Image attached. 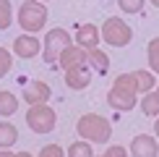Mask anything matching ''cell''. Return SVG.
Listing matches in <instances>:
<instances>
[{
    "label": "cell",
    "instance_id": "cell-15",
    "mask_svg": "<svg viewBox=\"0 0 159 157\" xmlns=\"http://www.w3.org/2000/svg\"><path fill=\"white\" fill-rule=\"evenodd\" d=\"M141 110L143 115H159V92H146L141 97Z\"/></svg>",
    "mask_w": 159,
    "mask_h": 157
},
{
    "label": "cell",
    "instance_id": "cell-20",
    "mask_svg": "<svg viewBox=\"0 0 159 157\" xmlns=\"http://www.w3.org/2000/svg\"><path fill=\"white\" fill-rule=\"evenodd\" d=\"M143 3H146V0H117L120 11H125V13H138L143 8Z\"/></svg>",
    "mask_w": 159,
    "mask_h": 157
},
{
    "label": "cell",
    "instance_id": "cell-14",
    "mask_svg": "<svg viewBox=\"0 0 159 157\" xmlns=\"http://www.w3.org/2000/svg\"><path fill=\"white\" fill-rule=\"evenodd\" d=\"M133 81H136V89L141 92V94H146V92H151L154 89V74H149V71H133Z\"/></svg>",
    "mask_w": 159,
    "mask_h": 157
},
{
    "label": "cell",
    "instance_id": "cell-6",
    "mask_svg": "<svg viewBox=\"0 0 159 157\" xmlns=\"http://www.w3.org/2000/svg\"><path fill=\"white\" fill-rule=\"evenodd\" d=\"M70 45V34L65 29H50L47 31V37H44V63H50V65H55L57 63V58H60V52L65 50Z\"/></svg>",
    "mask_w": 159,
    "mask_h": 157
},
{
    "label": "cell",
    "instance_id": "cell-5",
    "mask_svg": "<svg viewBox=\"0 0 159 157\" xmlns=\"http://www.w3.org/2000/svg\"><path fill=\"white\" fill-rule=\"evenodd\" d=\"M55 110L50 105H31L29 113H26V126L34 134H50L55 128Z\"/></svg>",
    "mask_w": 159,
    "mask_h": 157
},
{
    "label": "cell",
    "instance_id": "cell-24",
    "mask_svg": "<svg viewBox=\"0 0 159 157\" xmlns=\"http://www.w3.org/2000/svg\"><path fill=\"white\" fill-rule=\"evenodd\" d=\"M104 157H125V149L123 147H110L107 152H104Z\"/></svg>",
    "mask_w": 159,
    "mask_h": 157
},
{
    "label": "cell",
    "instance_id": "cell-10",
    "mask_svg": "<svg viewBox=\"0 0 159 157\" xmlns=\"http://www.w3.org/2000/svg\"><path fill=\"white\" fill-rule=\"evenodd\" d=\"M130 152L136 157H157L159 147H157V139L154 136H146V134H138L133 141H130Z\"/></svg>",
    "mask_w": 159,
    "mask_h": 157
},
{
    "label": "cell",
    "instance_id": "cell-27",
    "mask_svg": "<svg viewBox=\"0 0 159 157\" xmlns=\"http://www.w3.org/2000/svg\"><path fill=\"white\" fill-rule=\"evenodd\" d=\"M151 5H157V8H159V0H151Z\"/></svg>",
    "mask_w": 159,
    "mask_h": 157
},
{
    "label": "cell",
    "instance_id": "cell-25",
    "mask_svg": "<svg viewBox=\"0 0 159 157\" xmlns=\"http://www.w3.org/2000/svg\"><path fill=\"white\" fill-rule=\"evenodd\" d=\"M0 157H31V152H11V149H0Z\"/></svg>",
    "mask_w": 159,
    "mask_h": 157
},
{
    "label": "cell",
    "instance_id": "cell-22",
    "mask_svg": "<svg viewBox=\"0 0 159 157\" xmlns=\"http://www.w3.org/2000/svg\"><path fill=\"white\" fill-rule=\"evenodd\" d=\"M8 26H11V3L0 0V29H8Z\"/></svg>",
    "mask_w": 159,
    "mask_h": 157
},
{
    "label": "cell",
    "instance_id": "cell-2",
    "mask_svg": "<svg viewBox=\"0 0 159 157\" xmlns=\"http://www.w3.org/2000/svg\"><path fill=\"white\" fill-rule=\"evenodd\" d=\"M136 94H138V89H136L133 76L130 74H120L115 78V84H112L110 94H107V105L115 107V110H130L136 105Z\"/></svg>",
    "mask_w": 159,
    "mask_h": 157
},
{
    "label": "cell",
    "instance_id": "cell-28",
    "mask_svg": "<svg viewBox=\"0 0 159 157\" xmlns=\"http://www.w3.org/2000/svg\"><path fill=\"white\" fill-rule=\"evenodd\" d=\"M157 92H159V89H157Z\"/></svg>",
    "mask_w": 159,
    "mask_h": 157
},
{
    "label": "cell",
    "instance_id": "cell-11",
    "mask_svg": "<svg viewBox=\"0 0 159 157\" xmlns=\"http://www.w3.org/2000/svg\"><path fill=\"white\" fill-rule=\"evenodd\" d=\"M57 63H60L65 71L73 68V65H78V63H86V50H84V47H78V45H68V47L60 52Z\"/></svg>",
    "mask_w": 159,
    "mask_h": 157
},
{
    "label": "cell",
    "instance_id": "cell-7",
    "mask_svg": "<svg viewBox=\"0 0 159 157\" xmlns=\"http://www.w3.org/2000/svg\"><path fill=\"white\" fill-rule=\"evenodd\" d=\"M89 81H91L89 63H78V65H73V68L65 71V84H68L70 89H86V87H89Z\"/></svg>",
    "mask_w": 159,
    "mask_h": 157
},
{
    "label": "cell",
    "instance_id": "cell-13",
    "mask_svg": "<svg viewBox=\"0 0 159 157\" xmlns=\"http://www.w3.org/2000/svg\"><path fill=\"white\" fill-rule=\"evenodd\" d=\"M86 63H89L94 71H99V74H107V71H110V58L104 55V52L99 50V47L86 50Z\"/></svg>",
    "mask_w": 159,
    "mask_h": 157
},
{
    "label": "cell",
    "instance_id": "cell-21",
    "mask_svg": "<svg viewBox=\"0 0 159 157\" xmlns=\"http://www.w3.org/2000/svg\"><path fill=\"white\" fill-rule=\"evenodd\" d=\"M11 65H13V55H11L5 47H0V78L11 71Z\"/></svg>",
    "mask_w": 159,
    "mask_h": 157
},
{
    "label": "cell",
    "instance_id": "cell-26",
    "mask_svg": "<svg viewBox=\"0 0 159 157\" xmlns=\"http://www.w3.org/2000/svg\"><path fill=\"white\" fill-rule=\"evenodd\" d=\"M154 131H157V136H159V118H157V123H154Z\"/></svg>",
    "mask_w": 159,
    "mask_h": 157
},
{
    "label": "cell",
    "instance_id": "cell-9",
    "mask_svg": "<svg viewBox=\"0 0 159 157\" xmlns=\"http://www.w3.org/2000/svg\"><path fill=\"white\" fill-rule=\"evenodd\" d=\"M39 50H42V45H39V39L34 34H21L13 39V52L18 58H34Z\"/></svg>",
    "mask_w": 159,
    "mask_h": 157
},
{
    "label": "cell",
    "instance_id": "cell-4",
    "mask_svg": "<svg viewBox=\"0 0 159 157\" xmlns=\"http://www.w3.org/2000/svg\"><path fill=\"white\" fill-rule=\"evenodd\" d=\"M99 34H102L104 42L112 45V47H125V45L130 42V37H133V29H130L123 18L110 16L107 21H104V26H102V31H99Z\"/></svg>",
    "mask_w": 159,
    "mask_h": 157
},
{
    "label": "cell",
    "instance_id": "cell-19",
    "mask_svg": "<svg viewBox=\"0 0 159 157\" xmlns=\"http://www.w3.org/2000/svg\"><path fill=\"white\" fill-rule=\"evenodd\" d=\"M149 65L154 74H159V37H154L149 42Z\"/></svg>",
    "mask_w": 159,
    "mask_h": 157
},
{
    "label": "cell",
    "instance_id": "cell-1",
    "mask_svg": "<svg viewBox=\"0 0 159 157\" xmlns=\"http://www.w3.org/2000/svg\"><path fill=\"white\" fill-rule=\"evenodd\" d=\"M76 131L81 134V139H86V141H97V144L110 141V136H112L110 121H107V118H102V115H97V113H86V115H81V118H78V123H76Z\"/></svg>",
    "mask_w": 159,
    "mask_h": 157
},
{
    "label": "cell",
    "instance_id": "cell-17",
    "mask_svg": "<svg viewBox=\"0 0 159 157\" xmlns=\"http://www.w3.org/2000/svg\"><path fill=\"white\" fill-rule=\"evenodd\" d=\"M16 139H18V131H16V126L13 123H0V147H13L16 144Z\"/></svg>",
    "mask_w": 159,
    "mask_h": 157
},
{
    "label": "cell",
    "instance_id": "cell-8",
    "mask_svg": "<svg viewBox=\"0 0 159 157\" xmlns=\"http://www.w3.org/2000/svg\"><path fill=\"white\" fill-rule=\"evenodd\" d=\"M50 84H44V81H31L29 87L24 89V102L26 105H47L50 100Z\"/></svg>",
    "mask_w": 159,
    "mask_h": 157
},
{
    "label": "cell",
    "instance_id": "cell-23",
    "mask_svg": "<svg viewBox=\"0 0 159 157\" xmlns=\"http://www.w3.org/2000/svg\"><path fill=\"white\" fill-rule=\"evenodd\" d=\"M39 157H63V147L60 144H47V147H42Z\"/></svg>",
    "mask_w": 159,
    "mask_h": 157
},
{
    "label": "cell",
    "instance_id": "cell-3",
    "mask_svg": "<svg viewBox=\"0 0 159 157\" xmlns=\"http://www.w3.org/2000/svg\"><path fill=\"white\" fill-rule=\"evenodd\" d=\"M18 24H21V29H26L29 34L42 31V26L47 24V8H44L39 0H26L21 8H18Z\"/></svg>",
    "mask_w": 159,
    "mask_h": 157
},
{
    "label": "cell",
    "instance_id": "cell-16",
    "mask_svg": "<svg viewBox=\"0 0 159 157\" xmlns=\"http://www.w3.org/2000/svg\"><path fill=\"white\" fill-rule=\"evenodd\" d=\"M18 110V100L13 92H0V115H13Z\"/></svg>",
    "mask_w": 159,
    "mask_h": 157
},
{
    "label": "cell",
    "instance_id": "cell-12",
    "mask_svg": "<svg viewBox=\"0 0 159 157\" xmlns=\"http://www.w3.org/2000/svg\"><path fill=\"white\" fill-rule=\"evenodd\" d=\"M76 42H78V47H84V50H94L99 45V29L94 24H84L81 29H78V34H76Z\"/></svg>",
    "mask_w": 159,
    "mask_h": 157
},
{
    "label": "cell",
    "instance_id": "cell-18",
    "mask_svg": "<svg viewBox=\"0 0 159 157\" xmlns=\"http://www.w3.org/2000/svg\"><path fill=\"white\" fill-rule=\"evenodd\" d=\"M68 157H94V152H91L89 141L81 139V141H73V144L68 147Z\"/></svg>",
    "mask_w": 159,
    "mask_h": 157
}]
</instances>
